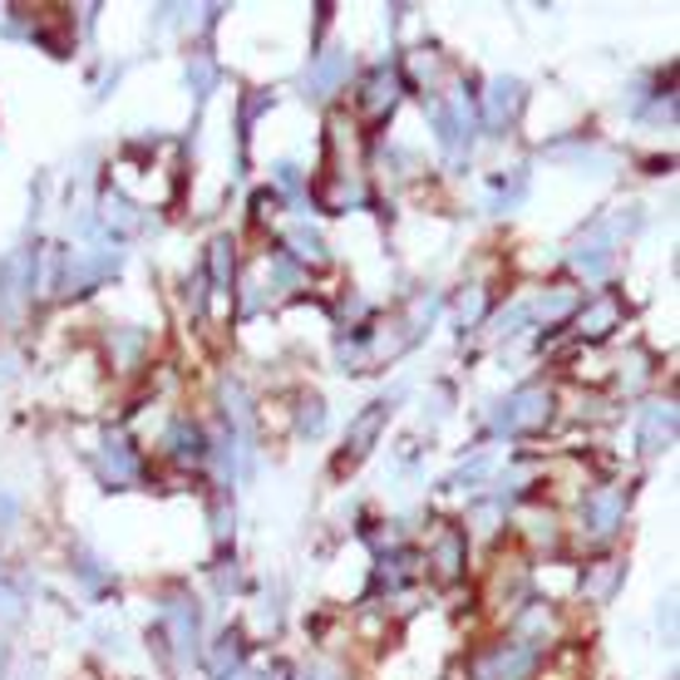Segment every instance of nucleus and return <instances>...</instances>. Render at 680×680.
Masks as SVG:
<instances>
[{
	"mask_svg": "<svg viewBox=\"0 0 680 680\" xmlns=\"http://www.w3.org/2000/svg\"><path fill=\"white\" fill-rule=\"evenodd\" d=\"M104 474H109L114 484H134L138 478V459H134V449L124 439L104 444Z\"/></svg>",
	"mask_w": 680,
	"mask_h": 680,
	"instance_id": "obj_14",
	"label": "nucleus"
},
{
	"mask_svg": "<svg viewBox=\"0 0 680 680\" xmlns=\"http://www.w3.org/2000/svg\"><path fill=\"white\" fill-rule=\"evenodd\" d=\"M395 99H400V79L390 70H380L375 79H370V94H365V109L370 114H385V109H395Z\"/></svg>",
	"mask_w": 680,
	"mask_h": 680,
	"instance_id": "obj_16",
	"label": "nucleus"
},
{
	"mask_svg": "<svg viewBox=\"0 0 680 680\" xmlns=\"http://www.w3.org/2000/svg\"><path fill=\"white\" fill-rule=\"evenodd\" d=\"M346 79H350V55L346 50H326L311 65V74H306V94H311V99H331Z\"/></svg>",
	"mask_w": 680,
	"mask_h": 680,
	"instance_id": "obj_7",
	"label": "nucleus"
},
{
	"mask_svg": "<svg viewBox=\"0 0 680 680\" xmlns=\"http://www.w3.org/2000/svg\"><path fill=\"white\" fill-rule=\"evenodd\" d=\"M0 621H20V597L10 587H0Z\"/></svg>",
	"mask_w": 680,
	"mask_h": 680,
	"instance_id": "obj_30",
	"label": "nucleus"
},
{
	"mask_svg": "<svg viewBox=\"0 0 680 680\" xmlns=\"http://www.w3.org/2000/svg\"><path fill=\"white\" fill-rule=\"evenodd\" d=\"M286 242L296 247V252H291L296 262H311V267H321V262H326V242L316 237L311 227H291V232H286Z\"/></svg>",
	"mask_w": 680,
	"mask_h": 680,
	"instance_id": "obj_18",
	"label": "nucleus"
},
{
	"mask_svg": "<svg viewBox=\"0 0 680 680\" xmlns=\"http://www.w3.org/2000/svg\"><path fill=\"white\" fill-rule=\"evenodd\" d=\"M272 281L281 286V291H291V286L301 281V272H296V262H291V257H276V272H272Z\"/></svg>",
	"mask_w": 680,
	"mask_h": 680,
	"instance_id": "obj_27",
	"label": "nucleus"
},
{
	"mask_svg": "<svg viewBox=\"0 0 680 680\" xmlns=\"http://www.w3.org/2000/svg\"><path fill=\"white\" fill-rule=\"evenodd\" d=\"M296 429H301V434H311V439H316V434L326 429V400L306 395V400H301V414H296Z\"/></svg>",
	"mask_w": 680,
	"mask_h": 680,
	"instance_id": "obj_23",
	"label": "nucleus"
},
{
	"mask_svg": "<svg viewBox=\"0 0 680 680\" xmlns=\"http://www.w3.org/2000/svg\"><path fill=\"white\" fill-rule=\"evenodd\" d=\"M0 286H6V296H15V301L35 291V257H30V252L6 257V267H0Z\"/></svg>",
	"mask_w": 680,
	"mask_h": 680,
	"instance_id": "obj_12",
	"label": "nucleus"
},
{
	"mask_svg": "<svg viewBox=\"0 0 680 680\" xmlns=\"http://www.w3.org/2000/svg\"><path fill=\"white\" fill-rule=\"evenodd\" d=\"M104 222L119 227V232H134L138 227V208L129 203V198H119V193H104Z\"/></svg>",
	"mask_w": 680,
	"mask_h": 680,
	"instance_id": "obj_20",
	"label": "nucleus"
},
{
	"mask_svg": "<svg viewBox=\"0 0 680 680\" xmlns=\"http://www.w3.org/2000/svg\"><path fill=\"white\" fill-rule=\"evenodd\" d=\"M646 365H651V360H646L641 350H631V360H626V365H621L626 390H641V385H646V375H651V370H646Z\"/></svg>",
	"mask_w": 680,
	"mask_h": 680,
	"instance_id": "obj_25",
	"label": "nucleus"
},
{
	"mask_svg": "<svg viewBox=\"0 0 680 680\" xmlns=\"http://www.w3.org/2000/svg\"><path fill=\"white\" fill-rule=\"evenodd\" d=\"M616 577H621V567H616V562H602V567L592 572V582H587L592 597H607V592L616 587Z\"/></svg>",
	"mask_w": 680,
	"mask_h": 680,
	"instance_id": "obj_26",
	"label": "nucleus"
},
{
	"mask_svg": "<svg viewBox=\"0 0 680 680\" xmlns=\"http://www.w3.org/2000/svg\"><path fill=\"white\" fill-rule=\"evenodd\" d=\"M636 429H641V454H661L676 439V405H646Z\"/></svg>",
	"mask_w": 680,
	"mask_h": 680,
	"instance_id": "obj_9",
	"label": "nucleus"
},
{
	"mask_svg": "<svg viewBox=\"0 0 680 680\" xmlns=\"http://www.w3.org/2000/svg\"><path fill=\"white\" fill-rule=\"evenodd\" d=\"M385 419H390L385 400H380V405H365V410L355 414V424H350V434H346V454H350V459H365L370 444H375L380 429H385Z\"/></svg>",
	"mask_w": 680,
	"mask_h": 680,
	"instance_id": "obj_8",
	"label": "nucleus"
},
{
	"mask_svg": "<svg viewBox=\"0 0 680 680\" xmlns=\"http://www.w3.org/2000/svg\"><path fill=\"white\" fill-rule=\"evenodd\" d=\"M518 631H523V636H548V631H552L548 607H528L523 616H518Z\"/></svg>",
	"mask_w": 680,
	"mask_h": 680,
	"instance_id": "obj_24",
	"label": "nucleus"
},
{
	"mask_svg": "<svg viewBox=\"0 0 680 680\" xmlns=\"http://www.w3.org/2000/svg\"><path fill=\"white\" fill-rule=\"evenodd\" d=\"M533 671V646L518 641V646H498L493 656L474 661V680H523Z\"/></svg>",
	"mask_w": 680,
	"mask_h": 680,
	"instance_id": "obj_4",
	"label": "nucleus"
},
{
	"mask_svg": "<svg viewBox=\"0 0 680 680\" xmlns=\"http://www.w3.org/2000/svg\"><path fill=\"white\" fill-rule=\"evenodd\" d=\"M523 523H528V533H533L538 543H548V538H552V518H543V513H528Z\"/></svg>",
	"mask_w": 680,
	"mask_h": 680,
	"instance_id": "obj_31",
	"label": "nucleus"
},
{
	"mask_svg": "<svg viewBox=\"0 0 680 680\" xmlns=\"http://www.w3.org/2000/svg\"><path fill=\"white\" fill-rule=\"evenodd\" d=\"M212 84H217V70H212L208 55H193V65H188V89L198 94V99H208Z\"/></svg>",
	"mask_w": 680,
	"mask_h": 680,
	"instance_id": "obj_22",
	"label": "nucleus"
},
{
	"mask_svg": "<svg viewBox=\"0 0 680 680\" xmlns=\"http://www.w3.org/2000/svg\"><path fill=\"white\" fill-rule=\"evenodd\" d=\"M528 321H533V311H528V306H513L508 316H498V336H513L518 326H528Z\"/></svg>",
	"mask_w": 680,
	"mask_h": 680,
	"instance_id": "obj_28",
	"label": "nucleus"
},
{
	"mask_svg": "<svg viewBox=\"0 0 680 680\" xmlns=\"http://www.w3.org/2000/svg\"><path fill=\"white\" fill-rule=\"evenodd\" d=\"M548 414H552V395L538 385H528V390H518V395H508L503 405H498L493 429L498 434H533L548 424Z\"/></svg>",
	"mask_w": 680,
	"mask_h": 680,
	"instance_id": "obj_1",
	"label": "nucleus"
},
{
	"mask_svg": "<svg viewBox=\"0 0 680 680\" xmlns=\"http://www.w3.org/2000/svg\"><path fill=\"white\" fill-rule=\"evenodd\" d=\"M518 109H523V84L508 79V74H498V79L488 84V94H484V119H488V129H508Z\"/></svg>",
	"mask_w": 680,
	"mask_h": 680,
	"instance_id": "obj_5",
	"label": "nucleus"
},
{
	"mask_svg": "<svg viewBox=\"0 0 680 680\" xmlns=\"http://www.w3.org/2000/svg\"><path fill=\"white\" fill-rule=\"evenodd\" d=\"M163 444H168V454H173V459H203V434H198L188 419H178L173 429H168Z\"/></svg>",
	"mask_w": 680,
	"mask_h": 680,
	"instance_id": "obj_15",
	"label": "nucleus"
},
{
	"mask_svg": "<svg viewBox=\"0 0 680 680\" xmlns=\"http://www.w3.org/2000/svg\"><path fill=\"white\" fill-rule=\"evenodd\" d=\"M572 306H577V291H567V286H562V291L543 296V301H538V306H528V311H533V316H543V321H562V316H567Z\"/></svg>",
	"mask_w": 680,
	"mask_h": 680,
	"instance_id": "obj_21",
	"label": "nucleus"
},
{
	"mask_svg": "<svg viewBox=\"0 0 680 680\" xmlns=\"http://www.w3.org/2000/svg\"><path fill=\"white\" fill-rule=\"evenodd\" d=\"M572 267L587 272V276H602L612 267V227H607V222H597L587 237L572 242Z\"/></svg>",
	"mask_w": 680,
	"mask_h": 680,
	"instance_id": "obj_6",
	"label": "nucleus"
},
{
	"mask_svg": "<svg viewBox=\"0 0 680 680\" xmlns=\"http://www.w3.org/2000/svg\"><path fill=\"white\" fill-rule=\"evenodd\" d=\"M478 316H484V291H469V296L459 301V321H464V326H474Z\"/></svg>",
	"mask_w": 680,
	"mask_h": 680,
	"instance_id": "obj_29",
	"label": "nucleus"
},
{
	"mask_svg": "<svg viewBox=\"0 0 680 680\" xmlns=\"http://www.w3.org/2000/svg\"><path fill=\"white\" fill-rule=\"evenodd\" d=\"M306 680H346V676H340V666H311Z\"/></svg>",
	"mask_w": 680,
	"mask_h": 680,
	"instance_id": "obj_32",
	"label": "nucleus"
},
{
	"mask_svg": "<svg viewBox=\"0 0 680 680\" xmlns=\"http://www.w3.org/2000/svg\"><path fill=\"white\" fill-rule=\"evenodd\" d=\"M626 518V493L621 488H597V493L582 503V528H587L592 538H612L616 528H621Z\"/></svg>",
	"mask_w": 680,
	"mask_h": 680,
	"instance_id": "obj_3",
	"label": "nucleus"
},
{
	"mask_svg": "<svg viewBox=\"0 0 680 680\" xmlns=\"http://www.w3.org/2000/svg\"><path fill=\"white\" fill-rule=\"evenodd\" d=\"M163 626L173 636V651L178 661H193V646H198V612L188 602H168L163 607Z\"/></svg>",
	"mask_w": 680,
	"mask_h": 680,
	"instance_id": "obj_10",
	"label": "nucleus"
},
{
	"mask_svg": "<svg viewBox=\"0 0 680 680\" xmlns=\"http://www.w3.org/2000/svg\"><path fill=\"white\" fill-rule=\"evenodd\" d=\"M434 129H439V144L449 148V153H459L464 144H474V109L464 94H449V99H434L429 109Z\"/></svg>",
	"mask_w": 680,
	"mask_h": 680,
	"instance_id": "obj_2",
	"label": "nucleus"
},
{
	"mask_svg": "<svg viewBox=\"0 0 680 680\" xmlns=\"http://www.w3.org/2000/svg\"><path fill=\"white\" fill-rule=\"evenodd\" d=\"M577 326H582V336L587 340L612 336L616 326H621V301H616V296H592V306L577 316Z\"/></svg>",
	"mask_w": 680,
	"mask_h": 680,
	"instance_id": "obj_11",
	"label": "nucleus"
},
{
	"mask_svg": "<svg viewBox=\"0 0 680 680\" xmlns=\"http://www.w3.org/2000/svg\"><path fill=\"white\" fill-rule=\"evenodd\" d=\"M276 173H281V188H291V193H296V188H301V173H296L291 163H281V168H276Z\"/></svg>",
	"mask_w": 680,
	"mask_h": 680,
	"instance_id": "obj_33",
	"label": "nucleus"
},
{
	"mask_svg": "<svg viewBox=\"0 0 680 680\" xmlns=\"http://www.w3.org/2000/svg\"><path fill=\"white\" fill-rule=\"evenodd\" d=\"M208 272H212V286H217V291L232 286V242L227 237H217L208 247Z\"/></svg>",
	"mask_w": 680,
	"mask_h": 680,
	"instance_id": "obj_19",
	"label": "nucleus"
},
{
	"mask_svg": "<svg viewBox=\"0 0 680 680\" xmlns=\"http://www.w3.org/2000/svg\"><path fill=\"white\" fill-rule=\"evenodd\" d=\"M10 680H40V666H35V661H20V666H15V676H10Z\"/></svg>",
	"mask_w": 680,
	"mask_h": 680,
	"instance_id": "obj_34",
	"label": "nucleus"
},
{
	"mask_svg": "<svg viewBox=\"0 0 680 680\" xmlns=\"http://www.w3.org/2000/svg\"><path fill=\"white\" fill-rule=\"evenodd\" d=\"M434 567H439V577H459V567H464V538L459 533H444L439 543H434Z\"/></svg>",
	"mask_w": 680,
	"mask_h": 680,
	"instance_id": "obj_17",
	"label": "nucleus"
},
{
	"mask_svg": "<svg viewBox=\"0 0 680 680\" xmlns=\"http://www.w3.org/2000/svg\"><path fill=\"white\" fill-rule=\"evenodd\" d=\"M237 661H242V636H237V631H222L217 646L208 651V671H212V680H227L232 671H237Z\"/></svg>",
	"mask_w": 680,
	"mask_h": 680,
	"instance_id": "obj_13",
	"label": "nucleus"
}]
</instances>
